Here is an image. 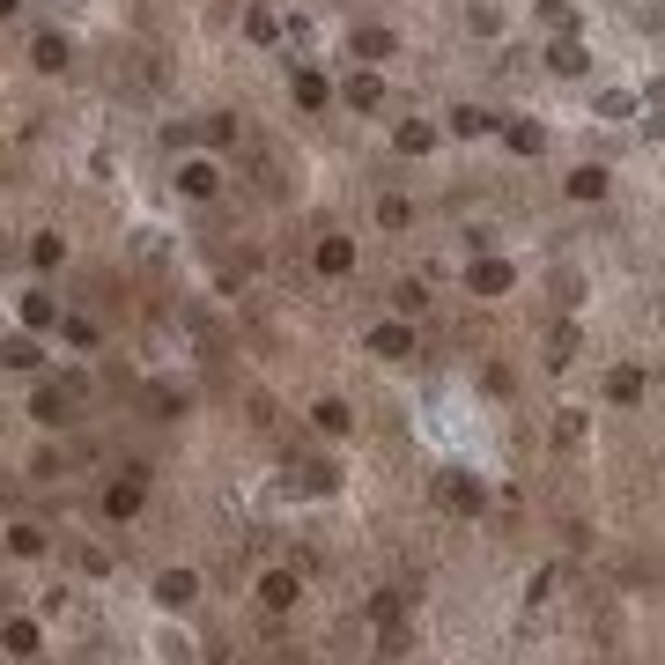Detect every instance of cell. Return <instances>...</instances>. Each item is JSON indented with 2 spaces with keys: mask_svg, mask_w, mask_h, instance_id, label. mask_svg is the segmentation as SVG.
Instances as JSON below:
<instances>
[{
  "mask_svg": "<svg viewBox=\"0 0 665 665\" xmlns=\"http://www.w3.org/2000/svg\"><path fill=\"white\" fill-rule=\"evenodd\" d=\"M436 503H444V510H459V518H481V503H488V488H481V473H466V466H451V473H436Z\"/></svg>",
  "mask_w": 665,
  "mask_h": 665,
  "instance_id": "6da1fadb",
  "label": "cell"
},
{
  "mask_svg": "<svg viewBox=\"0 0 665 665\" xmlns=\"http://www.w3.org/2000/svg\"><path fill=\"white\" fill-rule=\"evenodd\" d=\"M74 399H82V385H74V377H67V385H37L30 422H37V429H67V422H74Z\"/></svg>",
  "mask_w": 665,
  "mask_h": 665,
  "instance_id": "7a4b0ae2",
  "label": "cell"
},
{
  "mask_svg": "<svg viewBox=\"0 0 665 665\" xmlns=\"http://www.w3.org/2000/svg\"><path fill=\"white\" fill-rule=\"evenodd\" d=\"M141 503H148V473H141V466H133V473H119V481L104 488V518H111V525L141 518Z\"/></svg>",
  "mask_w": 665,
  "mask_h": 665,
  "instance_id": "3957f363",
  "label": "cell"
},
{
  "mask_svg": "<svg viewBox=\"0 0 665 665\" xmlns=\"http://www.w3.org/2000/svg\"><path fill=\"white\" fill-rule=\"evenodd\" d=\"M466 289H473V296H510V289H518V266L496 259V252H481V259L466 266Z\"/></svg>",
  "mask_w": 665,
  "mask_h": 665,
  "instance_id": "277c9868",
  "label": "cell"
},
{
  "mask_svg": "<svg viewBox=\"0 0 665 665\" xmlns=\"http://www.w3.org/2000/svg\"><path fill=\"white\" fill-rule=\"evenodd\" d=\"M363 348H370V355H385V363H407V355H414V326L385 318V326H370V333H363Z\"/></svg>",
  "mask_w": 665,
  "mask_h": 665,
  "instance_id": "5b68a950",
  "label": "cell"
},
{
  "mask_svg": "<svg viewBox=\"0 0 665 665\" xmlns=\"http://www.w3.org/2000/svg\"><path fill=\"white\" fill-rule=\"evenodd\" d=\"M496 126H503V119H496V111H481V104H459V111L444 119V133H451V141H488Z\"/></svg>",
  "mask_w": 665,
  "mask_h": 665,
  "instance_id": "8992f818",
  "label": "cell"
},
{
  "mask_svg": "<svg viewBox=\"0 0 665 665\" xmlns=\"http://www.w3.org/2000/svg\"><path fill=\"white\" fill-rule=\"evenodd\" d=\"M193 599H200V577H193V569H163V577H156V606H170V614H185Z\"/></svg>",
  "mask_w": 665,
  "mask_h": 665,
  "instance_id": "52a82bcc",
  "label": "cell"
},
{
  "mask_svg": "<svg viewBox=\"0 0 665 665\" xmlns=\"http://www.w3.org/2000/svg\"><path fill=\"white\" fill-rule=\"evenodd\" d=\"M215 185H222V170L207 163V156H185V163H178V193H185V200H215Z\"/></svg>",
  "mask_w": 665,
  "mask_h": 665,
  "instance_id": "ba28073f",
  "label": "cell"
},
{
  "mask_svg": "<svg viewBox=\"0 0 665 665\" xmlns=\"http://www.w3.org/2000/svg\"><path fill=\"white\" fill-rule=\"evenodd\" d=\"M311 266L326 281H340V274H355V237H318V252H311Z\"/></svg>",
  "mask_w": 665,
  "mask_h": 665,
  "instance_id": "9c48e42d",
  "label": "cell"
},
{
  "mask_svg": "<svg viewBox=\"0 0 665 665\" xmlns=\"http://www.w3.org/2000/svg\"><path fill=\"white\" fill-rule=\"evenodd\" d=\"M259 599H266V614H289V606L303 599L296 569H266V577H259Z\"/></svg>",
  "mask_w": 665,
  "mask_h": 665,
  "instance_id": "30bf717a",
  "label": "cell"
},
{
  "mask_svg": "<svg viewBox=\"0 0 665 665\" xmlns=\"http://www.w3.org/2000/svg\"><path fill=\"white\" fill-rule=\"evenodd\" d=\"M547 67L577 82V74H592V45H584V37H555V45H547Z\"/></svg>",
  "mask_w": 665,
  "mask_h": 665,
  "instance_id": "8fae6325",
  "label": "cell"
},
{
  "mask_svg": "<svg viewBox=\"0 0 665 665\" xmlns=\"http://www.w3.org/2000/svg\"><path fill=\"white\" fill-rule=\"evenodd\" d=\"M340 97H348L355 111H377V104H385V74H377V67H355L348 82H340Z\"/></svg>",
  "mask_w": 665,
  "mask_h": 665,
  "instance_id": "7c38bea8",
  "label": "cell"
},
{
  "mask_svg": "<svg viewBox=\"0 0 665 665\" xmlns=\"http://www.w3.org/2000/svg\"><path fill=\"white\" fill-rule=\"evenodd\" d=\"M584 355V333H577V318H562L555 333H547V370H569Z\"/></svg>",
  "mask_w": 665,
  "mask_h": 665,
  "instance_id": "4fadbf2b",
  "label": "cell"
},
{
  "mask_svg": "<svg viewBox=\"0 0 665 665\" xmlns=\"http://www.w3.org/2000/svg\"><path fill=\"white\" fill-rule=\"evenodd\" d=\"M348 52H355V60H363V67H377V60H392L399 45H392V30H377V23H363V30L348 37Z\"/></svg>",
  "mask_w": 665,
  "mask_h": 665,
  "instance_id": "5bb4252c",
  "label": "cell"
},
{
  "mask_svg": "<svg viewBox=\"0 0 665 665\" xmlns=\"http://www.w3.org/2000/svg\"><path fill=\"white\" fill-rule=\"evenodd\" d=\"M496 133H503L510 156H540V148H547V126H532V119H503Z\"/></svg>",
  "mask_w": 665,
  "mask_h": 665,
  "instance_id": "9a60e30c",
  "label": "cell"
},
{
  "mask_svg": "<svg viewBox=\"0 0 665 665\" xmlns=\"http://www.w3.org/2000/svg\"><path fill=\"white\" fill-rule=\"evenodd\" d=\"M643 392H651V377H643L636 363H621L614 377H606V399H614V407H636V399H643Z\"/></svg>",
  "mask_w": 665,
  "mask_h": 665,
  "instance_id": "2e32d148",
  "label": "cell"
},
{
  "mask_svg": "<svg viewBox=\"0 0 665 665\" xmlns=\"http://www.w3.org/2000/svg\"><path fill=\"white\" fill-rule=\"evenodd\" d=\"M37 363H45V348H37L30 333H8V340H0V370H37Z\"/></svg>",
  "mask_w": 665,
  "mask_h": 665,
  "instance_id": "e0dca14e",
  "label": "cell"
},
{
  "mask_svg": "<svg viewBox=\"0 0 665 665\" xmlns=\"http://www.w3.org/2000/svg\"><path fill=\"white\" fill-rule=\"evenodd\" d=\"M30 67H37V74H67V37H60V30H45V37L30 45Z\"/></svg>",
  "mask_w": 665,
  "mask_h": 665,
  "instance_id": "ac0fdd59",
  "label": "cell"
},
{
  "mask_svg": "<svg viewBox=\"0 0 665 665\" xmlns=\"http://www.w3.org/2000/svg\"><path fill=\"white\" fill-rule=\"evenodd\" d=\"M289 89H296V104H303V111H326V97H333V82H326L318 67H296V82H289Z\"/></svg>",
  "mask_w": 665,
  "mask_h": 665,
  "instance_id": "d6986e66",
  "label": "cell"
},
{
  "mask_svg": "<svg viewBox=\"0 0 665 665\" xmlns=\"http://www.w3.org/2000/svg\"><path fill=\"white\" fill-rule=\"evenodd\" d=\"M23 326H30V333H60V303H52L45 289H30V296H23Z\"/></svg>",
  "mask_w": 665,
  "mask_h": 665,
  "instance_id": "ffe728a7",
  "label": "cell"
},
{
  "mask_svg": "<svg viewBox=\"0 0 665 665\" xmlns=\"http://www.w3.org/2000/svg\"><path fill=\"white\" fill-rule=\"evenodd\" d=\"M562 185H569V200H606V163H577Z\"/></svg>",
  "mask_w": 665,
  "mask_h": 665,
  "instance_id": "44dd1931",
  "label": "cell"
},
{
  "mask_svg": "<svg viewBox=\"0 0 665 665\" xmlns=\"http://www.w3.org/2000/svg\"><path fill=\"white\" fill-rule=\"evenodd\" d=\"M584 436H592V414H584V407H562V414H555V444H562V451H584Z\"/></svg>",
  "mask_w": 665,
  "mask_h": 665,
  "instance_id": "7402d4cb",
  "label": "cell"
},
{
  "mask_svg": "<svg viewBox=\"0 0 665 665\" xmlns=\"http://www.w3.org/2000/svg\"><path fill=\"white\" fill-rule=\"evenodd\" d=\"M289 488H303V496H333V466L303 459V466H289Z\"/></svg>",
  "mask_w": 665,
  "mask_h": 665,
  "instance_id": "603a6c76",
  "label": "cell"
},
{
  "mask_svg": "<svg viewBox=\"0 0 665 665\" xmlns=\"http://www.w3.org/2000/svg\"><path fill=\"white\" fill-rule=\"evenodd\" d=\"M0 651L8 658H37V621H0Z\"/></svg>",
  "mask_w": 665,
  "mask_h": 665,
  "instance_id": "cb8c5ba5",
  "label": "cell"
},
{
  "mask_svg": "<svg viewBox=\"0 0 665 665\" xmlns=\"http://www.w3.org/2000/svg\"><path fill=\"white\" fill-rule=\"evenodd\" d=\"M592 111H599V119H614V126H621V119H636L643 104H636V89H599V97H592Z\"/></svg>",
  "mask_w": 665,
  "mask_h": 665,
  "instance_id": "d4e9b609",
  "label": "cell"
},
{
  "mask_svg": "<svg viewBox=\"0 0 665 665\" xmlns=\"http://www.w3.org/2000/svg\"><path fill=\"white\" fill-rule=\"evenodd\" d=\"M392 141H399V156H429V148H436V126H429V119H407Z\"/></svg>",
  "mask_w": 665,
  "mask_h": 665,
  "instance_id": "484cf974",
  "label": "cell"
},
{
  "mask_svg": "<svg viewBox=\"0 0 665 665\" xmlns=\"http://www.w3.org/2000/svg\"><path fill=\"white\" fill-rule=\"evenodd\" d=\"M311 422L326 429V436H348V429H355V414H348V399H318V407H311Z\"/></svg>",
  "mask_w": 665,
  "mask_h": 665,
  "instance_id": "4316f807",
  "label": "cell"
},
{
  "mask_svg": "<svg viewBox=\"0 0 665 665\" xmlns=\"http://www.w3.org/2000/svg\"><path fill=\"white\" fill-rule=\"evenodd\" d=\"M540 23L555 37H577V8H569V0H540Z\"/></svg>",
  "mask_w": 665,
  "mask_h": 665,
  "instance_id": "83f0119b",
  "label": "cell"
},
{
  "mask_svg": "<svg viewBox=\"0 0 665 665\" xmlns=\"http://www.w3.org/2000/svg\"><path fill=\"white\" fill-rule=\"evenodd\" d=\"M407 222H414V207L399 200V193H385V200H377V230H407Z\"/></svg>",
  "mask_w": 665,
  "mask_h": 665,
  "instance_id": "f1b7e54d",
  "label": "cell"
},
{
  "mask_svg": "<svg viewBox=\"0 0 665 665\" xmlns=\"http://www.w3.org/2000/svg\"><path fill=\"white\" fill-rule=\"evenodd\" d=\"M60 259H67V244L52 237V230H37V237H30V266H60Z\"/></svg>",
  "mask_w": 665,
  "mask_h": 665,
  "instance_id": "f546056e",
  "label": "cell"
},
{
  "mask_svg": "<svg viewBox=\"0 0 665 665\" xmlns=\"http://www.w3.org/2000/svg\"><path fill=\"white\" fill-rule=\"evenodd\" d=\"M399 614H407V599H399V592H370V621H385V629H399Z\"/></svg>",
  "mask_w": 665,
  "mask_h": 665,
  "instance_id": "4dcf8cb0",
  "label": "cell"
},
{
  "mask_svg": "<svg viewBox=\"0 0 665 665\" xmlns=\"http://www.w3.org/2000/svg\"><path fill=\"white\" fill-rule=\"evenodd\" d=\"M8 547L15 555H45V525H8Z\"/></svg>",
  "mask_w": 665,
  "mask_h": 665,
  "instance_id": "1f68e13d",
  "label": "cell"
},
{
  "mask_svg": "<svg viewBox=\"0 0 665 665\" xmlns=\"http://www.w3.org/2000/svg\"><path fill=\"white\" fill-rule=\"evenodd\" d=\"M60 340L67 348H97V326H89V318H60Z\"/></svg>",
  "mask_w": 665,
  "mask_h": 665,
  "instance_id": "d6a6232c",
  "label": "cell"
},
{
  "mask_svg": "<svg viewBox=\"0 0 665 665\" xmlns=\"http://www.w3.org/2000/svg\"><path fill=\"white\" fill-rule=\"evenodd\" d=\"M244 30H252L259 45H274V37H281V15H266V8H252V15H244Z\"/></svg>",
  "mask_w": 665,
  "mask_h": 665,
  "instance_id": "836d02e7",
  "label": "cell"
},
{
  "mask_svg": "<svg viewBox=\"0 0 665 665\" xmlns=\"http://www.w3.org/2000/svg\"><path fill=\"white\" fill-rule=\"evenodd\" d=\"M392 303H399V311L414 318V311H422V303H429V289H422V281H399V289H392Z\"/></svg>",
  "mask_w": 665,
  "mask_h": 665,
  "instance_id": "e575fe53",
  "label": "cell"
},
{
  "mask_svg": "<svg viewBox=\"0 0 665 665\" xmlns=\"http://www.w3.org/2000/svg\"><path fill=\"white\" fill-rule=\"evenodd\" d=\"M555 577H562V569H555V562H547V569H532V584H525V599H532V606H540L547 592H555Z\"/></svg>",
  "mask_w": 665,
  "mask_h": 665,
  "instance_id": "d590c367",
  "label": "cell"
},
{
  "mask_svg": "<svg viewBox=\"0 0 665 665\" xmlns=\"http://www.w3.org/2000/svg\"><path fill=\"white\" fill-rule=\"evenodd\" d=\"M466 23H473V37H496V30H503V15H496V8H473Z\"/></svg>",
  "mask_w": 665,
  "mask_h": 665,
  "instance_id": "8d00e7d4",
  "label": "cell"
},
{
  "mask_svg": "<svg viewBox=\"0 0 665 665\" xmlns=\"http://www.w3.org/2000/svg\"><path fill=\"white\" fill-rule=\"evenodd\" d=\"M643 23H651V30H665V0H643Z\"/></svg>",
  "mask_w": 665,
  "mask_h": 665,
  "instance_id": "74e56055",
  "label": "cell"
},
{
  "mask_svg": "<svg viewBox=\"0 0 665 665\" xmlns=\"http://www.w3.org/2000/svg\"><path fill=\"white\" fill-rule=\"evenodd\" d=\"M651 119H658V141H665V104H651Z\"/></svg>",
  "mask_w": 665,
  "mask_h": 665,
  "instance_id": "f35d334b",
  "label": "cell"
},
{
  "mask_svg": "<svg viewBox=\"0 0 665 665\" xmlns=\"http://www.w3.org/2000/svg\"><path fill=\"white\" fill-rule=\"evenodd\" d=\"M15 8H23V0H0V23H8V15H15Z\"/></svg>",
  "mask_w": 665,
  "mask_h": 665,
  "instance_id": "ab89813d",
  "label": "cell"
},
{
  "mask_svg": "<svg viewBox=\"0 0 665 665\" xmlns=\"http://www.w3.org/2000/svg\"><path fill=\"white\" fill-rule=\"evenodd\" d=\"M281 665H303V658H281Z\"/></svg>",
  "mask_w": 665,
  "mask_h": 665,
  "instance_id": "60d3db41",
  "label": "cell"
}]
</instances>
